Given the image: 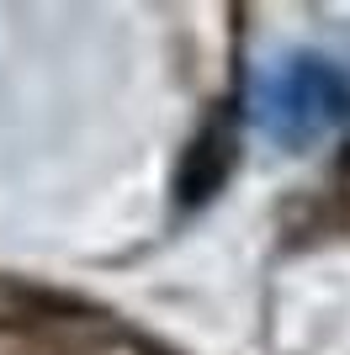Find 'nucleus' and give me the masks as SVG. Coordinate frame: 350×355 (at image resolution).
Listing matches in <instances>:
<instances>
[{"mask_svg": "<svg viewBox=\"0 0 350 355\" xmlns=\"http://www.w3.org/2000/svg\"><path fill=\"white\" fill-rule=\"evenodd\" d=\"M228 170H233V133L228 128H207L191 144L181 175H175V191H181V202H207L228 180Z\"/></svg>", "mask_w": 350, "mask_h": 355, "instance_id": "obj_2", "label": "nucleus"}, {"mask_svg": "<svg viewBox=\"0 0 350 355\" xmlns=\"http://www.w3.org/2000/svg\"><path fill=\"white\" fill-rule=\"evenodd\" d=\"M255 117L281 144H308L350 117V85L335 64L292 59L276 74H265L255 90Z\"/></svg>", "mask_w": 350, "mask_h": 355, "instance_id": "obj_1", "label": "nucleus"}]
</instances>
